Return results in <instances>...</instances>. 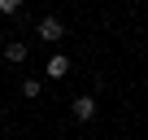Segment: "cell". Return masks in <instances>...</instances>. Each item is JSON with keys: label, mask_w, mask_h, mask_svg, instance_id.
<instances>
[{"label": "cell", "mask_w": 148, "mask_h": 140, "mask_svg": "<svg viewBox=\"0 0 148 140\" xmlns=\"http://www.w3.org/2000/svg\"><path fill=\"white\" fill-rule=\"evenodd\" d=\"M39 92H44V83H39V79H31V75H26V79H22V96H26V101H35V96H39Z\"/></svg>", "instance_id": "cell-5"}, {"label": "cell", "mask_w": 148, "mask_h": 140, "mask_svg": "<svg viewBox=\"0 0 148 140\" xmlns=\"http://www.w3.org/2000/svg\"><path fill=\"white\" fill-rule=\"evenodd\" d=\"M35 35H39L44 44H61V40H65V22L48 13V18H39V26H35Z\"/></svg>", "instance_id": "cell-1"}, {"label": "cell", "mask_w": 148, "mask_h": 140, "mask_svg": "<svg viewBox=\"0 0 148 140\" xmlns=\"http://www.w3.org/2000/svg\"><path fill=\"white\" fill-rule=\"evenodd\" d=\"M0 13H5V18H18L22 13V0H0Z\"/></svg>", "instance_id": "cell-6"}, {"label": "cell", "mask_w": 148, "mask_h": 140, "mask_svg": "<svg viewBox=\"0 0 148 140\" xmlns=\"http://www.w3.org/2000/svg\"><path fill=\"white\" fill-rule=\"evenodd\" d=\"M26 57H31V48H26L22 40H9V44H5V61H13V66H22Z\"/></svg>", "instance_id": "cell-4"}, {"label": "cell", "mask_w": 148, "mask_h": 140, "mask_svg": "<svg viewBox=\"0 0 148 140\" xmlns=\"http://www.w3.org/2000/svg\"><path fill=\"white\" fill-rule=\"evenodd\" d=\"M44 75H48V79H57V83H61V79H65V75H70V57H65V53H52V57H48V61H44Z\"/></svg>", "instance_id": "cell-3"}, {"label": "cell", "mask_w": 148, "mask_h": 140, "mask_svg": "<svg viewBox=\"0 0 148 140\" xmlns=\"http://www.w3.org/2000/svg\"><path fill=\"white\" fill-rule=\"evenodd\" d=\"M96 110H100V105H96V96H74V101H70V114L79 118V123H92V118H96Z\"/></svg>", "instance_id": "cell-2"}]
</instances>
